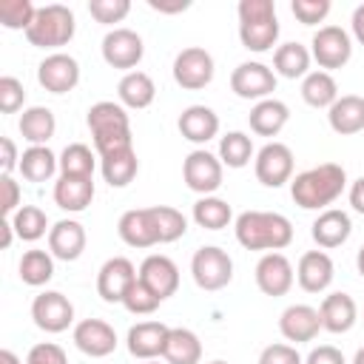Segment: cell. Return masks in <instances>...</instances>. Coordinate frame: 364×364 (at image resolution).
Returning <instances> with one entry per match:
<instances>
[{"mask_svg": "<svg viewBox=\"0 0 364 364\" xmlns=\"http://www.w3.org/2000/svg\"><path fill=\"white\" fill-rule=\"evenodd\" d=\"M353 364H364V347H358V350H355V355H353Z\"/></svg>", "mask_w": 364, "mask_h": 364, "instance_id": "94428289", "label": "cell"}, {"mask_svg": "<svg viewBox=\"0 0 364 364\" xmlns=\"http://www.w3.org/2000/svg\"><path fill=\"white\" fill-rule=\"evenodd\" d=\"M20 185L11 179V176H0V210H3V219H11L23 205H20Z\"/></svg>", "mask_w": 364, "mask_h": 364, "instance_id": "f907efd6", "label": "cell"}, {"mask_svg": "<svg viewBox=\"0 0 364 364\" xmlns=\"http://www.w3.org/2000/svg\"><path fill=\"white\" fill-rule=\"evenodd\" d=\"M355 267H358V276L364 279V245H361L358 253H355Z\"/></svg>", "mask_w": 364, "mask_h": 364, "instance_id": "91938a15", "label": "cell"}, {"mask_svg": "<svg viewBox=\"0 0 364 364\" xmlns=\"http://www.w3.org/2000/svg\"><path fill=\"white\" fill-rule=\"evenodd\" d=\"M17 273H20V282L28 284V287H43L51 282L54 276V256L48 250H26L20 264H17Z\"/></svg>", "mask_w": 364, "mask_h": 364, "instance_id": "8d00e7d4", "label": "cell"}, {"mask_svg": "<svg viewBox=\"0 0 364 364\" xmlns=\"http://www.w3.org/2000/svg\"><path fill=\"white\" fill-rule=\"evenodd\" d=\"M85 250V228L77 219H60L48 230V253L60 262H77Z\"/></svg>", "mask_w": 364, "mask_h": 364, "instance_id": "603a6c76", "label": "cell"}, {"mask_svg": "<svg viewBox=\"0 0 364 364\" xmlns=\"http://www.w3.org/2000/svg\"><path fill=\"white\" fill-rule=\"evenodd\" d=\"M310 48L301 46V43H284L273 51V71L276 77H284V80H304L310 74Z\"/></svg>", "mask_w": 364, "mask_h": 364, "instance_id": "4dcf8cb0", "label": "cell"}, {"mask_svg": "<svg viewBox=\"0 0 364 364\" xmlns=\"http://www.w3.org/2000/svg\"><path fill=\"white\" fill-rule=\"evenodd\" d=\"M239 40L247 51H270L279 40V17L273 0H239Z\"/></svg>", "mask_w": 364, "mask_h": 364, "instance_id": "277c9868", "label": "cell"}, {"mask_svg": "<svg viewBox=\"0 0 364 364\" xmlns=\"http://www.w3.org/2000/svg\"><path fill=\"white\" fill-rule=\"evenodd\" d=\"M0 151H3V156H0V171H3V176H11V171L20 168L17 145H14L9 136H0Z\"/></svg>", "mask_w": 364, "mask_h": 364, "instance_id": "f5cc1de1", "label": "cell"}, {"mask_svg": "<svg viewBox=\"0 0 364 364\" xmlns=\"http://www.w3.org/2000/svg\"><path fill=\"white\" fill-rule=\"evenodd\" d=\"M336 279V264L324 250H307L301 253L296 264V282L304 293H324Z\"/></svg>", "mask_w": 364, "mask_h": 364, "instance_id": "d6986e66", "label": "cell"}, {"mask_svg": "<svg viewBox=\"0 0 364 364\" xmlns=\"http://www.w3.org/2000/svg\"><path fill=\"white\" fill-rule=\"evenodd\" d=\"M37 6L31 0H0V26L17 31V28H28L34 23Z\"/></svg>", "mask_w": 364, "mask_h": 364, "instance_id": "7bdbcfd3", "label": "cell"}, {"mask_svg": "<svg viewBox=\"0 0 364 364\" xmlns=\"http://www.w3.org/2000/svg\"><path fill=\"white\" fill-rule=\"evenodd\" d=\"M318 316H321V330L327 333H350L355 318H358V307H355V299L350 293H330L321 299L318 304Z\"/></svg>", "mask_w": 364, "mask_h": 364, "instance_id": "d4e9b609", "label": "cell"}, {"mask_svg": "<svg viewBox=\"0 0 364 364\" xmlns=\"http://www.w3.org/2000/svg\"><path fill=\"white\" fill-rule=\"evenodd\" d=\"M347 188V171L338 162H321L290 179V196L301 210H327Z\"/></svg>", "mask_w": 364, "mask_h": 364, "instance_id": "6da1fadb", "label": "cell"}, {"mask_svg": "<svg viewBox=\"0 0 364 364\" xmlns=\"http://www.w3.org/2000/svg\"><path fill=\"white\" fill-rule=\"evenodd\" d=\"M151 216H154V225L159 233V245H171V242L182 239L188 230V219L182 216V210H176L171 205H154Z\"/></svg>", "mask_w": 364, "mask_h": 364, "instance_id": "b9f144b4", "label": "cell"}, {"mask_svg": "<svg viewBox=\"0 0 364 364\" xmlns=\"http://www.w3.org/2000/svg\"><path fill=\"white\" fill-rule=\"evenodd\" d=\"M37 82L51 94H68L80 82V63L65 51H54L37 65Z\"/></svg>", "mask_w": 364, "mask_h": 364, "instance_id": "5bb4252c", "label": "cell"}, {"mask_svg": "<svg viewBox=\"0 0 364 364\" xmlns=\"http://www.w3.org/2000/svg\"><path fill=\"white\" fill-rule=\"evenodd\" d=\"M253 171H256V179L264 188H282L284 182L293 179V151L284 142L273 139V142H267L256 151Z\"/></svg>", "mask_w": 364, "mask_h": 364, "instance_id": "8fae6325", "label": "cell"}, {"mask_svg": "<svg viewBox=\"0 0 364 364\" xmlns=\"http://www.w3.org/2000/svg\"><path fill=\"white\" fill-rule=\"evenodd\" d=\"M208 364H228V361H222V358H216V361H208Z\"/></svg>", "mask_w": 364, "mask_h": 364, "instance_id": "6125c7cd", "label": "cell"}, {"mask_svg": "<svg viewBox=\"0 0 364 364\" xmlns=\"http://www.w3.org/2000/svg\"><path fill=\"white\" fill-rule=\"evenodd\" d=\"M301 100L310 105V108H330L336 100H338V85L333 80L330 71H310L304 80H301Z\"/></svg>", "mask_w": 364, "mask_h": 364, "instance_id": "d590c367", "label": "cell"}, {"mask_svg": "<svg viewBox=\"0 0 364 364\" xmlns=\"http://www.w3.org/2000/svg\"><path fill=\"white\" fill-rule=\"evenodd\" d=\"M26 364H68V358H65V353H63L60 344H54V341H40V344H34V347L28 350Z\"/></svg>", "mask_w": 364, "mask_h": 364, "instance_id": "681fc988", "label": "cell"}, {"mask_svg": "<svg viewBox=\"0 0 364 364\" xmlns=\"http://www.w3.org/2000/svg\"><path fill=\"white\" fill-rule=\"evenodd\" d=\"M136 282V267L125 256H111L97 273V293L108 304H122L128 287Z\"/></svg>", "mask_w": 364, "mask_h": 364, "instance_id": "2e32d148", "label": "cell"}, {"mask_svg": "<svg viewBox=\"0 0 364 364\" xmlns=\"http://www.w3.org/2000/svg\"><path fill=\"white\" fill-rule=\"evenodd\" d=\"M20 134L26 142L31 145H46L54 131H57V119H54V111L46 108V105H31L20 114V122H17Z\"/></svg>", "mask_w": 364, "mask_h": 364, "instance_id": "d6a6232c", "label": "cell"}, {"mask_svg": "<svg viewBox=\"0 0 364 364\" xmlns=\"http://www.w3.org/2000/svg\"><path fill=\"white\" fill-rule=\"evenodd\" d=\"M327 122L338 136H353L364 131V97L358 94H341L327 108Z\"/></svg>", "mask_w": 364, "mask_h": 364, "instance_id": "4316f807", "label": "cell"}, {"mask_svg": "<svg viewBox=\"0 0 364 364\" xmlns=\"http://www.w3.org/2000/svg\"><path fill=\"white\" fill-rule=\"evenodd\" d=\"M94 199V179L91 176H60L54 182V202L68 213H80Z\"/></svg>", "mask_w": 364, "mask_h": 364, "instance_id": "f1b7e54d", "label": "cell"}, {"mask_svg": "<svg viewBox=\"0 0 364 364\" xmlns=\"http://www.w3.org/2000/svg\"><path fill=\"white\" fill-rule=\"evenodd\" d=\"M253 276H256V287L264 293V296H284L290 287H293V282H296V273H293V264H290V259L284 256V253H264L259 262H256V270H253Z\"/></svg>", "mask_w": 364, "mask_h": 364, "instance_id": "ac0fdd59", "label": "cell"}, {"mask_svg": "<svg viewBox=\"0 0 364 364\" xmlns=\"http://www.w3.org/2000/svg\"><path fill=\"white\" fill-rule=\"evenodd\" d=\"M230 91L239 97V100H267L273 91H276V71L264 63H256V60H247V63H239L233 71H230Z\"/></svg>", "mask_w": 364, "mask_h": 364, "instance_id": "30bf717a", "label": "cell"}, {"mask_svg": "<svg viewBox=\"0 0 364 364\" xmlns=\"http://www.w3.org/2000/svg\"><path fill=\"white\" fill-rule=\"evenodd\" d=\"M236 242L245 250H264L276 253L293 242V225L284 213L276 210H245L233 222Z\"/></svg>", "mask_w": 364, "mask_h": 364, "instance_id": "7a4b0ae2", "label": "cell"}, {"mask_svg": "<svg viewBox=\"0 0 364 364\" xmlns=\"http://www.w3.org/2000/svg\"><path fill=\"white\" fill-rule=\"evenodd\" d=\"M74 31H77L74 11L68 6L48 3V6H40L37 9L34 23L26 28V40L34 48H60V46H68L71 43Z\"/></svg>", "mask_w": 364, "mask_h": 364, "instance_id": "5b68a950", "label": "cell"}, {"mask_svg": "<svg viewBox=\"0 0 364 364\" xmlns=\"http://www.w3.org/2000/svg\"><path fill=\"white\" fill-rule=\"evenodd\" d=\"M0 233H3V239H0V245H3V250L11 245V239L17 236L14 233V228H11V219H0Z\"/></svg>", "mask_w": 364, "mask_h": 364, "instance_id": "6f0895ef", "label": "cell"}, {"mask_svg": "<svg viewBox=\"0 0 364 364\" xmlns=\"http://www.w3.org/2000/svg\"><path fill=\"white\" fill-rule=\"evenodd\" d=\"M100 171H102V179L111 185V188H125L134 182L136 171H139V159H136V151L134 148H125V151H117V154H108L100 159Z\"/></svg>", "mask_w": 364, "mask_h": 364, "instance_id": "e575fe53", "label": "cell"}, {"mask_svg": "<svg viewBox=\"0 0 364 364\" xmlns=\"http://www.w3.org/2000/svg\"><path fill=\"white\" fill-rule=\"evenodd\" d=\"M304 364H347V361H344V355H341L338 347H333V344H318V347H313V350L307 353Z\"/></svg>", "mask_w": 364, "mask_h": 364, "instance_id": "816d5d0a", "label": "cell"}, {"mask_svg": "<svg viewBox=\"0 0 364 364\" xmlns=\"http://www.w3.org/2000/svg\"><path fill=\"white\" fill-rule=\"evenodd\" d=\"M347 199H350L353 210L364 216V176H358V179L350 185V193H347Z\"/></svg>", "mask_w": 364, "mask_h": 364, "instance_id": "db71d44e", "label": "cell"}, {"mask_svg": "<svg viewBox=\"0 0 364 364\" xmlns=\"http://www.w3.org/2000/svg\"><path fill=\"white\" fill-rule=\"evenodd\" d=\"M259 364H304V358L299 355V350L293 344H267L259 353Z\"/></svg>", "mask_w": 364, "mask_h": 364, "instance_id": "c3c4849f", "label": "cell"}, {"mask_svg": "<svg viewBox=\"0 0 364 364\" xmlns=\"http://www.w3.org/2000/svg\"><path fill=\"white\" fill-rule=\"evenodd\" d=\"M136 276L159 301L171 299L176 293V287H179V267H176V262L171 256H162V253L145 256L139 270H136Z\"/></svg>", "mask_w": 364, "mask_h": 364, "instance_id": "9a60e30c", "label": "cell"}, {"mask_svg": "<svg viewBox=\"0 0 364 364\" xmlns=\"http://www.w3.org/2000/svg\"><path fill=\"white\" fill-rule=\"evenodd\" d=\"M350 23H353V37L364 46V3L353 11V20H350Z\"/></svg>", "mask_w": 364, "mask_h": 364, "instance_id": "9f6ffc18", "label": "cell"}, {"mask_svg": "<svg viewBox=\"0 0 364 364\" xmlns=\"http://www.w3.org/2000/svg\"><path fill=\"white\" fill-rule=\"evenodd\" d=\"M213 57L202 46H188L173 57V80L185 91H199L213 80Z\"/></svg>", "mask_w": 364, "mask_h": 364, "instance_id": "9c48e42d", "label": "cell"}, {"mask_svg": "<svg viewBox=\"0 0 364 364\" xmlns=\"http://www.w3.org/2000/svg\"><path fill=\"white\" fill-rule=\"evenodd\" d=\"M222 165L239 171L245 168L250 159H256V151H253V139L245 134V131H228L222 139H219V154Z\"/></svg>", "mask_w": 364, "mask_h": 364, "instance_id": "f35d334b", "label": "cell"}, {"mask_svg": "<svg viewBox=\"0 0 364 364\" xmlns=\"http://www.w3.org/2000/svg\"><path fill=\"white\" fill-rule=\"evenodd\" d=\"M159 304H162V301L139 282V276H136V282L128 287V293H125V299H122V307H125L128 313H134V316H148V313H154Z\"/></svg>", "mask_w": 364, "mask_h": 364, "instance_id": "ee69618b", "label": "cell"}, {"mask_svg": "<svg viewBox=\"0 0 364 364\" xmlns=\"http://www.w3.org/2000/svg\"><path fill=\"white\" fill-rule=\"evenodd\" d=\"M290 119V108L287 102L276 100V97H267L262 102H256L247 114V122H250V131L259 134V136H276Z\"/></svg>", "mask_w": 364, "mask_h": 364, "instance_id": "83f0119b", "label": "cell"}, {"mask_svg": "<svg viewBox=\"0 0 364 364\" xmlns=\"http://www.w3.org/2000/svg\"><path fill=\"white\" fill-rule=\"evenodd\" d=\"M88 131H91V139H94V151L97 156H108V154H117V151H125V148H134L131 142V119H128V111L125 105L114 102V100H100L88 108Z\"/></svg>", "mask_w": 364, "mask_h": 364, "instance_id": "3957f363", "label": "cell"}, {"mask_svg": "<svg viewBox=\"0 0 364 364\" xmlns=\"http://www.w3.org/2000/svg\"><path fill=\"white\" fill-rule=\"evenodd\" d=\"M131 11V3L128 0H91L88 3V14L102 23V26H114V23H122Z\"/></svg>", "mask_w": 364, "mask_h": 364, "instance_id": "f6af8a7d", "label": "cell"}, {"mask_svg": "<svg viewBox=\"0 0 364 364\" xmlns=\"http://www.w3.org/2000/svg\"><path fill=\"white\" fill-rule=\"evenodd\" d=\"M0 364H20V358L11 350H0Z\"/></svg>", "mask_w": 364, "mask_h": 364, "instance_id": "680465c9", "label": "cell"}, {"mask_svg": "<svg viewBox=\"0 0 364 364\" xmlns=\"http://www.w3.org/2000/svg\"><path fill=\"white\" fill-rule=\"evenodd\" d=\"M11 228H14V233H17L23 242H37V239L46 236V230H51L46 210L37 208V205H23V208L11 216Z\"/></svg>", "mask_w": 364, "mask_h": 364, "instance_id": "60d3db41", "label": "cell"}, {"mask_svg": "<svg viewBox=\"0 0 364 364\" xmlns=\"http://www.w3.org/2000/svg\"><path fill=\"white\" fill-rule=\"evenodd\" d=\"M222 176H225L222 159L216 154L205 151V148L191 151L185 156V162H182V179L199 196H213L222 188Z\"/></svg>", "mask_w": 364, "mask_h": 364, "instance_id": "52a82bcc", "label": "cell"}, {"mask_svg": "<svg viewBox=\"0 0 364 364\" xmlns=\"http://www.w3.org/2000/svg\"><path fill=\"white\" fill-rule=\"evenodd\" d=\"M57 168H60V159L54 156V151L48 145H28L20 154V168L17 171L28 182H48Z\"/></svg>", "mask_w": 364, "mask_h": 364, "instance_id": "836d02e7", "label": "cell"}, {"mask_svg": "<svg viewBox=\"0 0 364 364\" xmlns=\"http://www.w3.org/2000/svg\"><path fill=\"white\" fill-rule=\"evenodd\" d=\"M148 6H151L154 11H162V14H179V11H185L191 3H188V0H173V3H165V0H148Z\"/></svg>", "mask_w": 364, "mask_h": 364, "instance_id": "11a10c76", "label": "cell"}, {"mask_svg": "<svg viewBox=\"0 0 364 364\" xmlns=\"http://www.w3.org/2000/svg\"><path fill=\"white\" fill-rule=\"evenodd\" d=\"M117 233L128 247H154V245H159V233H156L151 208L125 210L117 222Z\"/></svg>", "mask_w": 364, "mask_h": 364, "instance_id": "cb8c5ba5", "label": "cell"}, {"mask_svg": "<svg viewBox=\"0 0 364 364\" xmlns=\"http://www.w3.org/2000/svg\"><path fill=\"white\" fill-rule=\"evenodd\" d=\"M102 60L111 65V68H119V71H136L142 54H145V46H142V37L134 31V28H111L105 37H102Z\"/></svg>", "mask_w": 364, "mask_h": 364, "instance_id": "7c38bea8", "label": "cell"}, {"mask_svg": "<svg viewBox=\"0 0 364 364\" xmlns=\"http://www.w3.org/2000/svg\"><path fill=\"white\" fill-rule=\"evenodd\" d=\"M310 57L321 71L344 68L353 57V37L341 26H321L310 40Z\"/></svg>", "mask_w": 364, "mask_h": 364, "instance_id": "ba28073f", "label": "cell"}, {"mask_svg": "<svg viewBox=\"0 0 364 364\" xmlns=\"http://www.w3.org/2000/svg\"><path fill=\"white\" fill-rule=\"evenodd\" d=\"M74 347L82 353V355H91V358H105L117 350V333L108 321L102 318H82L74 324Z\"/></svg>", "mask_w": 364, "mask_h": 364, "instance_id": "e0dca14e", "label": "cell"}, {"mask_svg": "<svg viewBox=\"0 0 364 364\" xmlns=\"http://www.w3.org/2000/svg\"><path fill=\"white\" fill-rule=\"evenodd\" d=\"M26 102V88L17 77H0V111L14 114Z\"/></svg>", "mask_w": 364, "mask_h": 364, "instance_id": "7dc6e473", "label": "cell"}, {"mask_svg": "<svg viewBox=\"0 0 364 364\" xmlns=\"http://www.w3.org/2000/svg\"><path fill=\"white\" fill-rule=\"evenodd\" d=\"M117 97H119V105L125 108H134V111H142L154 102L156 97V85L151 80V74L145 71H128L119 85H117Z\"/></svg>", "mask_w": 364, "mask_h": 364, "instance_id": "f546056e", "label": "cell"}, {"mask_svg": "<svg viewBox=\"0 0 364 364\" xmlns=\"http://www.w3.org/2000/svg\"><path fill=\"white\" fill-rule=\"evenodd\" d=\"M31 318L46 333H63L74 324V304L60 290H43L31 301Z\"/></svg>", "mask_w": 364, "mask_h": 364, "instance_id": "4fadbf2b", "label": "cell"}, {"mask_svg": "<svg viewBox=\"0 0 364 364\" xmlns=\"http://www.w3.org/2000/svg\"><path fill=\"white\" fill-rule=\"evenodd\" d=\"M168 333H171V327L162 324V321H139L125 336L128 353L134 358H139V361H154V358H159L165 353Z\"/></svg>", "mask_w": 364, "mask_h": 364, "instance_id": "ffe728a7", "label": "cell"}, {"mask_svg": "<svg viewBox=\"0 0 364 364\" xmlns=\"http://www.w3.org/2000/svg\"><path fill=\"white\" fill-rule=\"evenodd\" d=\"M191 216H193V222H196L199 228H205V230H222V228L230 225L233 210H230V205H228L225 199H219V196L213 193V196H199V199L193 202Z\"/></svg>", "mask_w": 364, "mask_h": 364, "instance_id": "74e56055", "label": "cell"}, {"mask_svg": "<svg viewBox=\"0 0 364 364\" xmlns=\"http://www.w3.org/2000/svg\"><path fill=\"white\" fill-rule=\"evenodd\" d=\"M176 128H179V134L188 142L205 145V142H210L219 134V114L213 108H208V105H188L179 114Z\"/></svg>", "mask_w": 364, "mask_h": 364, "instance_id": "484cf974", "label": "cell"}, {"mask_svg": "<svg viewBox=\"0 0 364 364\" xmlns=\"http://www.w3.org/2000/svg\"><path fill=\"white\" fill-rule=\"evenodd\" d=\"M145 364H159V361H145Z\"/></svg>", "mask_w": 364, "mask_h": 364, "instance_id": "be15d7a7", "label": "cell"}, {"mask_svg": "<svg viewBox=\"0 0 364 364\" xmlns=\"http://www.w3.org/2000/svg\"><path fill=\"white\" fill-rule=\"evenodd\" d=\"M162 358L168 364H199L202 361V341L188 327H171Z\"/></svg>", "mask_w": 364, "mask_h": 364, "instance_id": "1f68e13d", "label": "cell"}, {"mask_svg": "<svg viewBox=\"0 0 364 364\" xmlns=\"http://www.w3.org/2000/svg\"><path fill=\"white\" fill-rule=\"evenodd\" d=\"M97 168V151H91L85 142H71L60 154V176H91Z\"/></svg>", "mask_w": 364, "mask_h": 364, "instance_id": "ab89813d", "label": "cell"}, {"mask_svg": "<svg viewBox=\"0 0 364 364\" xmlns=\"http://www.w3.org/2000/svg\"><path fill=\"white\" fill-rule=\"evenodd\" d=\"M310 233H313V242L324 250H333V247H341L350 233H353V219L347 210H338V208H327L321 210L313 225H310Z\"/></svg>", "mask_w": 364, "mask_h": 364, "instance_id": "7402d4cb", "label": "cell"}, {"mask_svg": "<svg viewBox=\"0 0 364 364\" xmlns=\"http://www.w3.org/2000/svg\"><path fill=\"white\" fill-rule=\"evenodd\" d=\"M330 0H293L290 3V11L293 17L301 23V26H316V23H324V17L330 14Z\"/></svg>", "mask_w": 364, "mask_h": 364, "instance_id": "bcb514c9", "label": "cell"}, {"mask_svg": "<svg viewBox=\"0 0 364 364\" xmlns=\"http://www.w3.org/2000/svg\"><path fill=\"white\" fill-rule=\"evenodd\" d=\"M191 276H193L199 290L216 293V290L230 284V279H233V259L228 256V250H222L216 245H202L193 253V259H191Z\"/></svg>", "mask_w": 364, "mask_h": 364, "instance_id": "8992f818", "label": "cell"}, {"mask_svg": "<svg viewBox=\"0 0 364 364\" xmlns=\"http://www.w3.org/2000/svg\"><path fill=\"white\" fill-rule=\"evenodd\" d=\"M321 330V316H318V307H310V304H290L282 310L279 316V333L293 341V344H301V341H313Z\"/></svg>", "mask_w": 364, "mask_h": 364, "instance_id": "44dd1931", "label": "cell"}]
</instances>
